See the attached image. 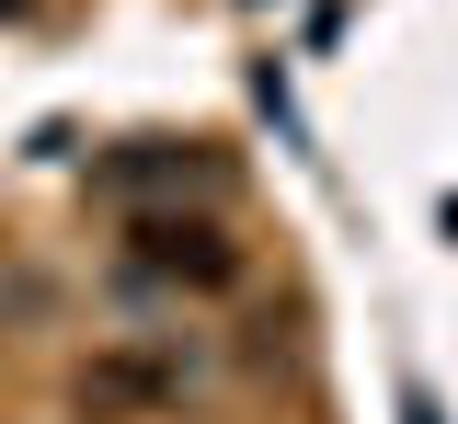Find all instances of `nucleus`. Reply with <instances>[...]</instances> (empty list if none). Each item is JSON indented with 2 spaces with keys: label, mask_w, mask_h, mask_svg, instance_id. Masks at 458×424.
<instances>
[{
  "label": "nucleus",
  "mask_w": 458,
  "mask_h": 424,
  "mask_svg": "<svg viewBox=\"0 0 458 424\" xmlns=\"http://www.w3.org/2000/svg\"><path fill=\"white\" fill-rule=\"evenodd\" d=\"M138 264L195 276V287H229V276H241V252L218 242V218H138Z\"/></svg>",
  "instance_id": "obj_1"
},
{
  "label": "nucleus",
  "mask_w": 458,
  "mask_h": 424,
  "mask_svg": "<svg viewBox=\"0 0 458 424\" xmlns=\"http://www.w3.org/2000/svg\"><path fill=\"white\" fill-rule=\"evenodd\" d=\"M104 183L114 195H161V183H218V161L207 149H183V161L172 149H126V161H104Z\"/></svg>",
  "instance_id": "obj_2"
}]
</instances>
